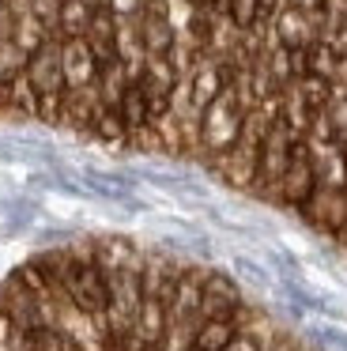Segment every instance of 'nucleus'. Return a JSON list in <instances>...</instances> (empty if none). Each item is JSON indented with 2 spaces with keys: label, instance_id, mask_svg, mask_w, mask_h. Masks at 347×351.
Returning a JSON list of instances; mask_svg holds the SVG:
<instances>
[{
  "label": "nucleus",
  "instance_id": "f257e3e1",
  "mask_svg": "<svg viewBox=\"0 0 347 351\" xmlns=\"http://www.w3.org/2000/svg\"><path fill=\"white\" fill-rule=\"evenodd\" d=\"M241 121H246V110L238 106L234 91L226 87V91L200 114V152H196V159L211 162L223 152H230L241 136Z\"/></svg>",
  "mask_w": 347,
  "mask_h": 351
},
{
  "label": "nucleus",
  "instance_id": "f03ea898",
  "mask_svg": "<svg viewBox=\"0 0 347 351\" xmlns=\"http://www.w3.org/2000/svg\"><path fill=\"white\" fill-rule=\"evenodd\" d=\"M313 189H317V178H313V167H309V147H306V140H298L291 147V162H287L283 178L276 185V204L302 212L306 200L313 197Z\"/></svg>",
  "mask_w": 347,
  "mask_h": 351
},
{
  "label": "nucleus",
  "instance_id": "7ed1b4c3",
  "mask_svg": "<svg viewBox=\"0 0 347 351\" xmlns=\"http://www.w3.org/2000/svg\"><path fill=\"white\" fill-rule=\"evenodd\" d=\"M27 80L30 87L38 91V99L42 95H64V72H60V42L49 38L38 53H30L27 61Z\"/></svg>",
  "mask_w": 347,
  "mask_h": 351
},
{
  "label": "nucleus",
  "instance_id": "20e7f679",
  "mask_svg": "<svg viewBox=\"0 0 347 351\" xmlns=\"http://www.w3.org/2000/svg\"><path fill=\"white\" fill-rule=\"evenodd\" d=\"M272 31H276V42L283 49H309L321 42V31H317L313 16H306V12L298 8H279L276 16H272Z\"/></svg>",
  "mask_w": 347,
  "mask_h": 351
},
{
  "label": "nucleus",
  "instance_id": "39448f33",
  "mask_svg": "<svg viewBox=\"0 0 347 351\" xmlns=\"http://www.w3.org/2000/svg\"><path fill=\"white\" fill-rule=\"evenodd\" d=\"M60 72H64L68 91H75V87H95L98 61H95V53H91V46L83 38L60 42Z\"/></svg>",
  "mask_w": 347,
  "mask_h": 351
},
{
  "label": "nucleus",
  "instance_id": "423d86ee",
  "mask_svg": "<svg viewBox=\"0 0 347 351\" xmlns=\"http://www.w3.org/2000/svg\"><path fill=\"white\" fill-rule=\"evenodd\" d=\"M98 106H102V99H98L95 87H75V91H64V106H60V129L75 132V136H87L91 132V121H95Z\"/></svg>",
  "mask_w": 347,
  "mask_h": 351
},
{
  "label": "nucleus",
  "instance_id": "0eeeda50",
  "mask_svg": "<svg viewBox=\"0 0 347 351\" xmlns=\"http://www.w3.org/2000/svg\"><path fill=\"white\" fill-rule=\"evenodd\" d=\"M83 42L91 46V53H95L98 64L117 61V16H113L110 8H98L95 16H91V27H87V34H83Z\"/></svg>",
  "mask_w": 347,
  "mask_h": 351
},
{
  "label": "nucleus",
  "instance_id": "6e6552de",
  "mask_svg": "<svg viewBox=\"0 0 347 351\" xmlns=\"http://www.w3.org/2000/svg\"><path fill=\"white\" fill-rule=\"evenodd\" d=\"M128 87H132V80H128V69H125L121 61H106V64H98L95 91H98V99H102V106H113V110H117V102L125 99Z\"/></svg>",
  "mask_w": 347,
  "mask_h": 351
},
{
  "label": "nucleus",
  "instance_id": "1a4fd4ad",
  "mask_svg": "<svg viewBox=\"0 0 347 351\" xmlns=\"http://www.w3.org/2000/svg\"><path fill=\"white\" fill-rule=\"evenodd\" d=\"M87 136L95 140V144H102V147H128V125L121 121V114L113 106H98Z\"/></svg>",
  "mask_w": 347,
  "mask_h": 351
},
{
  "label": "nucleus",
  "instance_id": "9d476101",
  "mask_svg": "<svg viewBox=\"0 0 347 351\" xmlns=\"http://www.w3.org/2000/svg\"><path fill=\"white\" fill-rule=\"evenodd\" d=\"M91 16H95V12H91L83 0H64V4H60V19H57L53 38H57V42L83 38V34H87V27H91Z\"/></svg>",
  "mask_w": 347,
  "mask_h": 351
},
{
  "label": "nucleus",
  "instance_id": "9b49d317",
  "mask_svg": "<svg viewBox=\"0 0 347 351\" xmlns=\"http://www.w3.org/2000/svg\"><path fill=\"white\" fill-rule=\"evenodd\" d=\"M53 34L45 31L42 23H38L34 16H30V12H23V16H15V27H12V46L15 49H23V53H38V49L45 46V42H49Z\"/></svg>",
  "mask_w": 347,
  "mask_h": 351
},
{
  "label": "nucleus",
  "instance_id": "f8f14e48",
  "mask_svg": "<svg viewBox=\"0 0 347 351\" xmlns=\"http://www.w3.org/2000/svg\"><path fill=\"white\" fill-rule=\"evenodd\" d=\"M117 114H121V121L128 125V136L151 125V110H147V99H143L140 84H132V87L125 91V99L117 102Z\"/></svg>",
  "mask_w": 347,
  "mask_h": 351
},
{
  "label": "nucleus",
  "instance_id": "ddd939ff",
  "mask_svg": "<svg viewBox=\"0 0 347 351\" xmlns=\"http://www.w3.org/2000/svg\"><path fill=\"white\" fill-rule=\"evenodd\" d=\"M294 91H298L302 102H306L309 114H317V110H324V106H328V99H332V80L306 76V80H298V84H294Z\"/></svg>",
  "mask_w": 347,
  "mask_h": 351
},
{
  "label": "nucleus",
  "instance_id": "4468645a",
  "mask_svg": "<svg viewBox=\"0 0 347 351\" xmlns=\"http://www.w3.org/2000/svg\"><path fill=\"white\" fill-rule=\"evenodd\" d=\"M27 61L30 57L23 49H15L12 42H0V84H12L19 72H27Z\"/></svg>",
  "mask_w": 347,
  "mask_h": 351
},
{
  "label": "nucleus",
  "instance_id": "2eb2a0df",
  "mask_svg": "<svg viewBox=\"0 0 347 351\" xmlns=\"http://www.w3.org/2000/svg\"><path fill=\"white\" fill-rule=\"evenodd\" d=\"M324 117H328L336 140L344 144V140H347V95L344 91H336V87H332V99H328V106H324Z\"/></svg>",
  "mask_w": 347,
  "mask_h": 351
},
{
  "label": "nucleus",
  "instance_id": "dca6fc26",
  "mask_svg": "<svg viewBox=\"0 0 347 351\" xmlns=\"http://www.w3.org/2000/svg\"><path fill=\"white\" fill-rule=\"evenodd\" d=\"M60 4H64V0H30V16L53 34L57 31V19H60Z\"/></svg>",
  "mask_w": 347,
  "mask_h": 351
},
{
  "label": "nucleus",
  "instance_id": "f3484780",
  "mask_svg": "<svg viewBox=\"0 0 347 351\" xmlns=\"http://www.w3.org/2000/svg\"><path fill=\"white\" fill-rule=\"evenodd\" d=\"M60 106H64V95H42L38 99V121L45 129H60Z\"/></svg>",
  "mask_w": 347,
  "mask_h": 351
},
{
  "label": "nucleus",
  "instance_id": "a211bd4d",
  "mask_svg": "<svg viewBox=\"0 0 347 351\" xmlns=\"http://www.w3.org/2000/svg\"><path fill=\"white\" fill-rule=\"evenodd\" d=\"M234 272H238V283L246 280V283H256V287H264V283H268L264 268H261V265H253V261H246V257L234 261Z\"/></svg>",
  "mask_w": 347,
  "mask_h": 351
},
{
  "label": "nucleus",
  "instance_id": "6ab92c4d",
  "mask_svg": "<svg viewBox=\"0 0 347 351\" xmlns=\"http://www.w3.org/2000/svg\"><path fill=\"white\" fill-rule=\"evenodd\" d=\"M143 4H147V0H106V8L117 19H136L143 12Z\"/></svg>",
  "mask_w": 347,
  "mask_h": 351
},
{
  "label": "nucleus",
  "instance_id": "aec40b11",
  "mask_svg": "<svg viewBox=\"0 0 347 351\" xmlns=\"http://www.w3.org/2000/svg\"><path fill=\"white\" fill-rule=\"evenodd\" d=\"M291 76L294 84L309 76V49H291Z\"/></svg>",
  "mask_w": 347,
  "mask_h": 351
},
{
  "label": "nucleus",
  "instance_id": "412c9836",
  "mask_svg": "<svg viewBox=\"0 0 347 351\" xmlns=\"http://www.w3.org/2000/svg\"><path fill=\"white\" fill-rule=\"evenodd\" d=\"M291 8L306 12V16H317V12H324V0H287Z\"/></svg>",
  "mask_w": 347,
  "mask_h": 351
},
{
  "label": "nucleus",
  "instance_id": "4be33fe9",
  "mask_svg": "<svg viewBox=\"0 0 347 351\" xmlns=\"http://www.w3.org/2000/svg\"><path fill=\"white\" fill-rule=\"evenodd\" d=\"M0 114L15 117V114H12V87H8V84H0ZM15 125H23L19 117H15Z\"/></svg>",
  "mask_w": 347,
  "mask_h": 351
},
{
  "label": "nucleus",
  "instance_id": "5701e85b",
  "mask_svg": "<svg viewBox=\"0 0 347 351\" xmlns=\"http://www.w3.org/2000/svg\"><path fill=\"white\" fill-rule=\"evenodd\" d=\"M181 4H189V8H211L215 0H181Z\"/></svg>",
  "mask_w": 347,
  "mask_h": 351
},
{
  "label": "nucleus",
  "instance_id": "b1692460",
  "mask_svg": "<svg viewBox=\"0 0 347 351\" xmlns=\"http://www.w3.org/2000/svg\"><path fill=\"white\" fill-rule=\"evenodd\" d=\"M83 4H87L91 12H98V8H106V0H83Z\"/></svg>",
  "mask_w": 347,
  "mask_h": 351
},
{
  "label": "nucleus",
  "instance_id": "393cba45",
  "mask_svg": "<svg viewBox=\"0 0 347 351\" xmlns=\"http://www.w3.org/2000/svg\"><path fill=\"white\" fill-rule=\"evenodd\" d=\"M339 162H344V174H347V140L339 144Z\"/></svg>",
  "mask_w": 347,
  "mask_h": 351
},
{
  "label": "nucleus",
  "instance_id": "a878e982",
  "mask_svg": "<svg viewBox=\"0 0 347 351\" xmlns=\"http://www.w3.org/2000/svg\"><path fill=\"white\" fill-rule=\"evenodd\" d=\"M0 12H4V0H0Z\"/></svg>",
  "mask_w": 347,
  "mask_h": 351
}]
</instances>
